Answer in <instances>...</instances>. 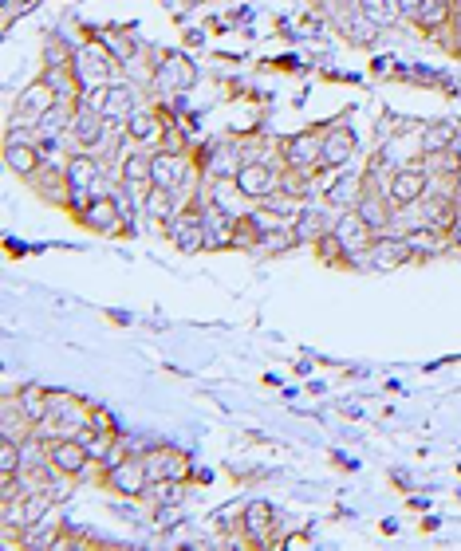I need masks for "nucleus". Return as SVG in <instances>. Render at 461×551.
I'll use <instances>...</instances> for the list:
<instances>
[{
	"label": "nucleus",
	"mask_w": 461,
	"mask_h": 551,
	"mask_svg": "<svg viewBox=\"0 0 461 551\" xmlns=\"http://www.w3.org/2000/svg\"><path fill=\"white\" fill-rule=\"evenodd\" d=\"M103 193V158L91 150H75L64 162V205L71 217L83 213V205Z\"/></svg>",
	"instance_id": "obj_1"
},
{
	"label": "nucleus",
	"mask_w": 461,
	"mask_h": 551,
	"mask_svg": "<svg viewBox=\"0 0 461 551\" xmlns=\"http://www.w3.org/2000/svg\"><path fill=\"white\" fill-rule=\"evenodd\" d=\"M56 103H64L60 99V91L52 87V79L48 75H40V79H32L16 99H12V111H8V134H20V130H36L40 119L56 107Z\"/></svg>",
	"instance_id": "obj_2"
},
{
	"label": "nucleus",
	"mask_w": 461,
	"mask_h": 551,
	"mask_svg": "<svg viewBox=\"0 0 461 551\" xmlns=\"http://www.w3.org/2000/svg\"><path fill=\"white\" fill-rule=\"evenodd\" d=\"M280 166L292 170V174L320 178V174H324V126L288 134V138L280 142Z\"/></svg>",
	"instance_id": "obj_3"
},
{
	"label": "nucleus",
	"mask_w": 461,
	"mask_h": 551,
	"mask_svg": "<svg viewBox=\"0 0 461 551\" xmlns=\"http://www.w3.org/2000/svg\"><path fill=\"white\" fill-rule=\"evenodd\" d=\"M71 79H75V87L79 91H87V87H107V83H115V71H119V60L99 44V40H87V44H79L75 52H71Z\"/></svg>",
	"instance_id": "obj_4"
},
{
	"label": "nucleus",
	"mask_w": 461,
	"mask_h": 551,
	"mask_svg": "<svg viewBox=\"0 0 461 551\" xmlns=\"http://www.w3.org/2000/svg\"><path fill=\"white\" fill-rule=\"evenodd\" d=\"M280 170H284V166H276V162H268L261 154H249V150H245L233 182L245 193L249 205H261V201H268V197L280 189Z\"/></svg>",
	"instance_id": "obj_5"
},
{
	"label": "nucleus",
	"mask_w": 461,
	"mask_h": 551,
	"mask_svg": "<svg viewBox=\"0 0 461 551\" xmlns=\"http://www.w3.org/2000/svg\"><path fill=\"white\" fill-rule=\"evenodd\" d=\"M162 237L178 248V252H186V256H194V252H205V248H209V237H205V205H201V193H198V197H190V201L178 209V217H174V221L162 229Z\"/></svg>",
	"instance_id": "obj_6"
},
{
	"label": "nucleus",
	"mask_w": 461,
	"mask_h": 551,
	"mask_svg": "<svg viewBox=\"0 0 461 551\" xmlns=\"http://www.w3.org/2000/svg\"><path fill=\"white\" fill-rule=\"evenodd\" d=\"M331 233L339 237V245L347 252V268H363L367 272V252H371V241H375V229L355 209H343V213H335Z\"/></svg>",
	"instance_id": "obj_7"
},
{
	"label": "nucleus",
	"mask_w": 461,
	"mask_h": 551,
	"mask_svg": "<svg viewBox=\"0 0 461 551\" xmlns=\"http://www.w3.org/2000/svg\"><path fill=\"white\" fill-rule=\"evenodd\" d=\"M103 489H111L115 496H123V500H146L150 473H146L142 453H127L123 461L107 465V469H103Z\"/></svg>",
	"instance_id": "obj_8"
},
{
	"label": "nucleus",
	"mask_w": 461,
	"mask_h": 551,
	"mask_svg": "<svg viewBox=\"0 0 461 551\" xmlns=\"http://www.w3.org/2000/svg\"><path fill=\"white\" fill-rule=\"evenodd\" d=\"M75 221H79L83 229H91L95 237H119V233L127 237V221H123V209H119V197H115V193H95Z\"/></svg>",
	"instance_id": "obj_9"
},
{
	"label": "nucleus",
	"mask_w": 461,
	"mask_h": 551,
	"mask_svg": "<svg viewBox=\"0 0 461 551\" xmlns=\"http://www.w3.org/2000/svg\"><path fill=\"white\" fill-rule=\"evenodd\" d=\"M316 182H320V193H324V205L331 213H343V209H355V201L367 185V174L347 166V170H324Z\"/></svg>",
	"instance_id": "obj_10"
},
{
	"label": "nucleus",
	"mask_w": 461,
	"mask_h": 551,
	"mask_svg": "<svg viewBox=\"0 0 461 551\" xmlns=\"http://www.w3.org/2000/svg\"><path fill=\"white\" fill-rule=\"evenodd\" d=\"M4 166H8V174H16L20 182H36V178L44 174L48 158H44V146H40L36 138L8 134V142H4Z\"/></svg>",
	"instance_id": "obj_11"
},
{
	"label": "nucleus",
	"mask_w": 461,
	"mask_h": 551,
	"mask_svg": "<svg viewBox=\"0 0 461 551\" xmlns=\"http://www.w3.org/2000/svg\"><path fill=\"white\" fill-rule=\"evenodd\" d=\"M158 60L162 63L150 67V87L182 95V91H190V87L198 83V67H194L190 56H182V52H162Z\"/></svg>",
	"instance_id": "obj_12"
},
{
	"label": "nucleus",
	"mask_w": 461,
	"mask_h": 551,
	"mask_svg": "<svg viewBox=\"0 0 461 551\" xmlns=\"http://www.w3.org/2000/svg\"><path fill=\"white\" fill-rule=\"evenodd\" d=\"M430 174H426V166L422 162H410V166H402L395 170L391 178H387V197H391V205H395L398 213H406V209H414L422 197H426V189H430Z\"/></svg>",
	"instance_id": "obj_13"
},
{
	"label": "nucleus",
	"mask_w": 461,
	"mask_h": 551,
	"mask_svg": "<svg viewBox=\"0 0 461 551\" xmlns=\"http://www.w3.org/2000/svg\"><path fill=\"white\" fill-rule=\"evenodd\" d=\"M44 453H48L52 473L71 477V481H79V477L95 465V461H91V453H87V445H83L79 437H56V441H44Z\"/></svg>",
	"instance_id": "obj_14"
},
{
	"label": "nucleus",
	"mask_w": 461,
	"mask_h": 551,
	"mask_svg": "<svg viewBox=\"0 0 461 551\" xmlns=\"http://www.w3.org/2000/svg\"><path fill=\"white\" fill-rule=\"evenodd\" d=\"M414 248L402 233H375L371 252H367V272H398L406 264H414Z\"/></svg>",
	"instance_id": "obj_15"
},
{
	"label": "nucleus",
	"mask_w": 461,
	"mask_h": 551,
	"mask_svg": "<svg viewBox=\"0 0 461 551\" xmlns=\"http://www.w3.org/2000/svg\"><path fill=\"white\" fill-rule=\"evenodd\" d=\"M142 461H146L150 481H162V477L166 481H190V457L178 445H154L142 453Z\"/></svg>",
	"instance_id": "obj_16"
},
{
	"label": "nucleus",
	"mask_w": 461,
	"mask_h": 551,
	"mask_svg": "<svg viewBox=\"0 0 461 551\" xmlns=\"http://www.w3.org/2000/svg\"><path fill=\"white\" fill-rule=\"evenodd\" d=\"M359 158V134L347 123L324 126V170H347Z\"/></svg>",
	"instance_id": "obj_17"
},
{
	"label": "nucleus",
	"mask_w": 461,
	"mask_h": 551,
	"mask_svg": "<svg viewBox=\"0 0 461 551\" xmlns=\"http://www.w3.org/2000/svg\"><path fill=\"white\" fill-rule=\"evenodd\" d=\"M241 536L249 540V544H257V548H272L276 540V508L272 504H264V500H253V504H245V512H241Z\"/></svg>",
	"instance_id": "obj_18"
},
{
	"label": "nucleus",
	"mask_w": 461,
	"mask_h": 551,
	"mask_svg": "<svg viewBox=\"0 0 461 551\" xmlns=\"http://www.w3.org/2000/svg\"><path fill=\"white\" fill-rule=\"evenodd\" d=\"M119 182L131 185L138 197H146V189L154 185V150L134 146L131 154L119 158Z\"/></svg>",
	"instance_id": "obj_19"
},
{
	"label": "nucleus",
	"mask_w": 461,
	"mask_h": 551,
	"mask_svg": "<svg viewBox=\"0 0 461 551\" xmlns=\"http://www.w3.org/2000/svg\"><path fill=\"white\" fill-rule=\"evenodd\" d=\"M331 221H335V213H328V205L320 209V205H300V213L292 217V237H296V245H316L324 233H331Z\"/></svg>",
	"instance_id": "obj_20"
},
{
	"label": "nucleus",
	"mask_w": 461,
	"mask_h": 551,
	"mask_svg": "<svg viewBox=\"0 0 461 551\" xmlns=\"http://www.w3.org/2000/svg\"><path fill=\"white\" fill-rule=\"evenodd\" d=\"M410 24H414L418 32H450L454 24H461L458 4H454V0H422L418 12L410 16Z\"/></svg>",
	"instance_id": "obj_21"
},
{
	"label": "nucleus",
	"mask_w": 461,
	"mask_h": 551,
	"mask_svg": "<svg viewBox=\"0 0 461 551\" xmlns=\"http://www.w3.org/2000/svg\"><path fill=\"white\" fill-rule=\"evenodd\" d=\"M410 248H414V256L418 260H430V256H442V252H450V229H438V225H426V221H418V225H406V233H402Z\"/></svg>",
	"instance_id": "obj_22"
},
{
	"label": "nucleus",
	"mask_w": 461,
	"mask_h": 551,
	"mask_svg": "<svg viewBox=\"0 0 461 551\" xmlns=\"http://www.w3.org/2000/svg\"><path fill=\"white\" fill-rule=\"evenodd\" d=\"M138 87L134 83H127V79H115L111 87H107V103H103V119L107 123H123L127 126V119H131L134 111H138Z\"/></svg>",
	"instance_id": "obj_23"
},
{
	"label": "nucleus",
	"mask_w": 461,
	"mask_h": 551,
	"mask_svg": "<svg viewBox=\"0 0 461 551\" xmlns=\"http://www.w3.org/2000/svg\"><path fill=\"white\" fill-rule=\"evenodd\" d=\"M12 398H16V410L28 418V426L32 429L44 426V418L52 414V390H44V386H36V382L12 390Z\"/></svg>",
	"instance_id": "obj_24"
},
{
	"label": "nucleus",
	"mask_w": 461,
	"mask_h": 551,
	"mask_svg": "<svg viewBox=\"0 0 461 551\" xmlns=\"http://www.w3.org/2000/svg\"><path fill=\"white\" fill-rule=\"evenodd\" d=\"M178 201H182V197L170 193V189H146V197H142V221L166 229V225L178 217V209H182Z\"/></svg>",
	"instance_id": "obj_25"
},
{
	"label": "nucleus",
	"mask_w": 461,
	"mask_h": 551,
	"mask_svg": "<svg viewBox=\"0 0 461 551\" xmlns=\"http://www.w3.org/2000/svg\"><path fill=\"white\" fill-rule=\"evenodd\" d=\"M461 142V126L454 119H434L418 130V154H438Z\"/></svg>",
	"instance_id": "obj_26"
},
{
	"label": "nucleus",
	"mask_w": 461,
	"mask_h": 551,
	"mask_svg": "<svg viewBox=\"0 0 461 551\" xmlns=\"http://www.w3.org/2000/svg\"><path fill=\"white\" fill-rule=\"evenodd\" d=\"M418 162H422V166H426V174H430V178H438V182H454V178H461V150L458 146L438 150V154H422Z\"/></svg>",
	"instance_id": "obj_27"
},
{
	"label": "nucleus",
	"mask_w": 461,
	"mask_h": 551,
	"mask_svg": "<svg viewBox=\"0 0 461 551\" xmlns=\"http://www.w3.org/2000/svg\"><path fill=\"white\" fill-rule=\"evenodd\" d=\"M201 205H205V201H201ZM233 225H237V217H229V213L205 205V237H209V248L233 245Z\"/></svg>",
	"instance_id": "obj_28"
},
{
	"label": "nucleus",
	"mask_w": 461,
	"mask_h": 551,
	"mask_svg": "<svg viewBox=\"0 0 461 551\" xmlns=\"http://www.w3.org/2000/svg\"><path fill=\"white\" fill-rule=\"evenodd\" d=\"M355 12H359L363 20H371L375 28H395L398 20H402L398 0H355Z\"/></svg>",
	"instance_id": "obj_29"
},
{
	"label": "nucleus",
	"mask_w": 461,
	"mask_h": 551,
	"mask_svg": "<svg viewBox=\"0 0 461 551\" xmlns=\"http://www.w3.org/2000/svg\"><path fill=\"white\" fill-rule=\"evenodd\" d=\"M111 56L119 63H134V52H138V44H134L131 32H123V28H103L99 36H95Z\"/></svg>",
	"instance_id": "obj_30"
},
{
	"label": "nucleus",
	"mask_w": 461,
	"mask_h": 551,
	"mask_svg": "<svg viewBox=\"0 0 461 551\" xmlns=\"http://www.w3.org/2000/svg\"><path fill=\"white\" fill-rule=\"evenodd\" d=\"M24 469V441L0 437V477H20Z\"/></svg>",
	"instance_id": "obj_31"
},
{
	"label": "nucleus",
	"mask_w": 461,
	"mask_h": 551,
	"mask_svg": "<svg viewBox=\"0 0 461 551\" xmlns=\"http://www.w3.org/2000/svg\"><path fill=\"white\" fill-rule=\"evenodd\" d=\"M182 492H186V481H166V477H162V481H150L146 500H150L154 508H170V504H174Z\"/></svg>",
	"instance_id": "obj_32"
},
{
	"label": "nucleus",
	"mask_w": 461,
	"mask_h": 551,
	"mask_svg": "<svg viewBox=\"0 0 461 551\" xmlns=\"http://www.w3.org/2000/svg\"><path fill=\"white\" fill-rule=\"evenodd\" d=\"M312 252H316V260H320V264L347 268V252H343V245H339V237H335V233H324V237L312 245Z\"/></svg>",
	"instance_id": "obj_33"
},
{
	"label": "nucleus",
	"mask_w": 461,
	"mask_h": 551,
	"mask_svg": "<svg viewBox=\"0 0 461 551\" xmlns=\"http://www.w3.org/2000/svg\"><path fill=\"white\" fill-rule=\"evenodd\" d=\"M418 4H422V0H398V12H402V16L410 20V16L418 12Z\"/></svg>",
	"instance_id": "obj_34"
},
{
	"label": "nucleus",
	"mask_w": 461,
	"mask_h": 551,
	"mask_svg": "<svg viewBox=\"0 0 461 551\" xmlns=\"http://www.w3.org/2000/svg\"><path fill=\"white\" fill-rule=\"evenodd\" d=\"M450 245H454V252H461V217L454 221V229H450Z\"/></svg>",
	"instance_id": "obj_35"
}]
</instances>
